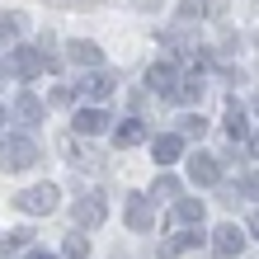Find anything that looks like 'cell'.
<instances>
[{"mask_svg": "<svg viewBox=\"0 0 259 259\" xmlns=\"http://www.w3.org/2000/svg\"><path fill=\"white\" fill-rule=\"evenodd\" d=\"M0 165H5V170H28V165H38V142L33 137H24V132H14V137H5V142H0Z\"/></svg>", "mask_w": 259, "mask_h": 259, "instance_id": "1", "label": "cell"}, {"mask_svg": "<svg viewBox=\"0 0 259 259\" xmlns=\"http://www.w3.org/2000/svg\"><path fill=\"white\" fill-rule=\"evenodd\" d=\"M57 184H33V189H24V193H14V207L28 212V217H48V212H57Z\"/></svg>", "mask_w": 259, "mask_h": 259, "instance_id": "2", "label": "cell"}, {"mask_svg": "<svg viewBox=\"0 0 259 259\" xmlns=\"http://www.w3.org/2000/svg\"><path fill=\"white\" fill-rule=\"evenodd\" d=\"M57 62L48 52H38V48H14L10 52V71L19 75V80H33V75H42V71H52Z\"/></svg>", "mask_w": 259, "mask_h": 259, "instance_id": "3", "label": "cell"}, {"mask_svg": "<svg viewBox=\"0 0 259 259\" xmlns=\"http://www.w3.org/2000/svg\"><path fill=\"white\" fill-rule=\"evenodd\" d=\"M240 250H245V231H240L236 222H222L217 231H212V254L217 259H236Z\"/></svg>", "mask_w": 259, "mask_h": 259, "instance_id": "4", "label": "cell"}, {"mask_svg": "<svg viewBox=\"0 0 259 259\" xmlns=\"http://www.w3.org/2000/svg\"><path fill=\"white\" fill-rule=\"evenodd\" d=\"M189 179H193L198 189L222 184V165H217V156H207V151H193V156H189Z\"/></svg>", "mask_w": 259, "mask_h": 259, "instance_id": "5", "label": "cell"}, {"mask_svg": "<svg viewBox=\"0 0 259 259\" xmlns=\"http://www.w3.org/2000/svg\"><path fill=\"white\" fill-rule=\"evenodd\" d=\"M146 85H151V95L175 99L179 95V71H175V62H156V66L146 71Z\"/></svg>", "mask_w": 259, "mask_h": 259, "instance_id": "6", "label": "cell"}, {"mask_svg": "<svg viewBox=\"0 0 259 259\" xmlns=\"http://www.w3.org/2000/svg\"><path fill=\"white\" fill-rule=\"evenodd\" d=\"M113 90H118V75L113 71H90V75L75 80V95H85V99H109Z\"/></svg>", "mask_w": 259, "mask_h": 259, "instance_id": "7", "label": "cell"}, {"mask_svg": "<svg viewBox=\"0 0 259 259\" xmlns=\"http://www.w3.org/2000/svg\"><path fill=\"white\" fill-rule=\"evenodd\" d=\"M123 217H127L132 231H151V226H156V207H151V198H146V193H132V198H127V207H123Z\"/></svg>", "mask_w": 259, "mask_h": 259, "instance_id": "8", "label": "cell"}, {"mask_svg": "<svg viewBox=\"0 0 259 259\" xmlns=\"http://www.w3.org/2000/svg\"><path fill=\"white\" fill-rule=\"evenodd\" d=\"M151 156H156L160 170H165V165H175L179 156H184V137H179V132H160L156 142H151Z\"/></svg>", "mask_w": 259, "mask_h": 259, "instance_id": "9", "label": "cell"}, {"mask_svg": "<svg viewBox=\"0 0 259 259\" xmlns=\"http://www.w3.org/2000/svg\"><path fill=\"white\" fill-rule=\"evenodd\" d=\"M14 113H19V123H42V118H48V109H42V99L33 95V90H19V95H14Z\"/></svg>", "mask_w": 259, "mask_h": 259, "instance_id": "10", "label": "cell"}, {"mask_svg": "<svg viewBox=\"0 0 259 259\" xmlns=\"http://www.w3.org/2000/svg\"><path fill=\"white\" fill-rule=\"evenodd\" d=\"M71 217L80 222V226H99V222H104V198H99V193H85V198H75Z\"/></svg>", "mask_w": 259, "mask_h": 259, "instance_id": "11", "label": "cell"}, {"mask_svg": "<svg viewBox=\"0 0 259 259\" xmlns=\"http://www.w3.org/2000/svg\"><path fill=\"white\" fill-rule=\"evenodd\" d=\"M75 132H80V137H99L104 127H109V113H104V109H80V113H75V123H71Z\"/></svg>", "mask_w": 259, "mask_h": 259, "instance_id": "12", "label": "cell"}, {"mask_svg": "<svg viewBox=\"0 0 259 259\" xmlns=\"http://www.w3.org/2000/svg\"><path fill=\"white\" fill-rule=\"evenodd\" d=\"M113 142H118V146H142V142H146V123H142V118H123L118 132H113Z\"/></svg>", "mask_w": 259, "mask_h": 259, "instance_id": "13", "label": "cell"}, {"mask_svg": "<svg viewBox=\"0 0 259 259\" xmlns=\"http://www.w3.org/2000/svg\"><path fill=\"white\" fill-rule=\"evenodd\" d=\"M226 137H231V142H245V137H250V123H245V109H240L236 99L226 104Z\"/></svg>", "mask_w": 259, "mask_h": 259, "instance_id": "14", "label": "cell"}, {"mask_svg": "<svg viewBox=\"0 0 259 259\" xmlns=\"http://www.w3.org/2000/svg\"><path fill=\"white\" fill-rule=\"evenodd\" d=\"M66 57H71L75 66H99V48H95V42H85V38L66 42Z\"/></svg>", "mask_w": 259, "mask_h": 259, "instance_id": "15", "label": "cell"}, {"mask_svg": "<svg viewBox=\"0 0 259 259\" xmlns=\"http://www.w3.org/2000/svg\"><path fill=\"white\" fill-rule=\"evenodd\" d=\"M175 222H184L189 231L203 226V203H198V198H179V203H175Z\"/></svg>", "mask_w": 259, "mask_h": 259, "instance_id": "16", "label": "cell"}, {"mask_svg": "<svg viewBox=\"0 0 259 259\" xmlns=\"http://www.w3.org/2000/svg\"><path fill=\"white\" fill-rule=\"evenodd\" d=\"M203 90H207V85H203V75H184L175 99H179V104H193V99H203Z\"/></svg>", "mask_w": 259, "mask_h": 259, "instance_id": "17", "label": "cell"}, {"mask_svg": "<svg viewBox=\"0 0 259 259\" xmlns=\"http://www.w3.org/2000/svg\"><path fill=\"white\" fill-rule=\"evenodd\" d=\"M203 132H207L203 113H184V118H179V137H198V142H203Z\"/></svg>", "mask_w": 259, "mask_h": 259, "instance_id": "18", "label": "cell"}, {"mask_svg": "<svg viewBox=\"0 0 259 259\" xmlns=\"http://www.w3.org/2000/svg\"><path fill=\"white\" fill-rule=\"evenodd\" d=\"M198 240H203V236H198V226H193V231H179V236L170 240V245H165V254H179V250H193Z\"/></svg>", "mask_w": 259, "mask_h": 259, "instance_id": "19", "label": "cell"}, {"mask_svg": "<svg viewBox=\"0 0 259 259\" xmlns=\"http://www.w3.org/2000/svg\"><path fill=\"white\" fill-rule=\"evenodd\" d=\"M24 33V19H19V14H0V42H5V38H19Z\"/></svg>", "mask_w": 259, "mask_h": 259, "instance_id": "20", "label": "cell"}, {"mask_svg": "<svg viewBox=\"0 0 259 259\" xmlns=\"http://www.w3.org/2000/svg\"><path fill=\"white\" fill-rule=\"evenodd\" d=\"M156 198H179V179L175 175H156Z\"/></svg>", "mask_w": 259, "mask_h": 259, "instance_id": "21", "label": "cell"}, {"mask_svg": "<svg viewBox=\"0 0 259 259\" xmlns=\"http://www.w3.org/2000/svg\"><path fill=\"white\" fill-rule=\"evenodd\" d=\"M62 250H66V259H85V254H90V240H85V236H66Z\"/></svg>", "mask_w": 259, "mask_h": 259, "instance_id": "22", "label": "cell"}, {"mask_svg": "<svg viewBox=\"0 0 259 259\" xmlns=\"http://www.w3.org/2000/svg\"><path fill=\"white\" fill-rule=\"evenodd\" d=\"M203 14H207L203 0H184V5H179V19H203Z\"/></svg>", "mask_w": 259, "mask_h": 259, "instance_id": "23", "label": "cell"}, {"mask_svg": "<svg viewBox=\"0 0 259 259\" xmlns=\"http://www.w3.org/2000/svg\"><path fill=\"white\" fill-rule=\"evenodd\" d=\"M240 193H245V198H259V175H245V179H240Z\"/></svg>", "mask_w": 259, "mask_h": 259, "instance_id": "24", "label": "cell"}, {"mask_svg": "<svg viewBox=\"0 0 259 259\" xmlns=\"http://www.w3.org/2000/svg\"><path fill=\"white\" fill-rule=\"evenodd\" d=\"M28 259H57V254H52V250H38V245H33V250H28Z\"/></svg>", "mask_w": 259, "mask_h": 259, "instance_id": "25", "label": "cell"}, {"mask_svg": "<svg viewBox=\"0 0 259 259\" xmlns=\"http://www.w3.org/2000/svg\"><path fill=\"white\" fill-rule=\"evenodd\" d=\"M250 236L259 240V207H254V217H250Z\"/></svg>", "mask_w": 259, "mask_h": 259, "instance_id": "26", "label": "cell"}, {"mask_svg": "<svg viewBox=\"0 0 259 259\" xmlns=\"http://www.w3.org/2000/svg\"><path fill=\"white\" fill-rule=\"evenodd\" d=\"M0 123H5V109H0Z\"/></svg>", "mask_w": 259, "mask_h": 259, "instance_id": "27", "label": "cell"}, {"mask_svg": "<svg viewBox=\"0 0 259 259\" xmlns=\"http://www.w3.org/2000/svg\"><path fill=\"white\" fill-rule=\"evenodd\" d=\"M254 109H259V95H254Z\"/></svg>", "mask_w": 259, "mask_h": 259, "instance_id": "28", "label": "cell"}, {"mask_svg": "<svg viewBox=\"0 0 259 259\" xmlns=\"http://www.w3.org/2000/svg\"><path fill=\"white\" fill-rule=\"evenodd\" d=\"M254 151H259V137H254Z\"/></svg>", "mask_w": 259, "mask_h": 259, "instance_id": "29", "label": "cell"}]
</instances>
